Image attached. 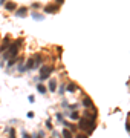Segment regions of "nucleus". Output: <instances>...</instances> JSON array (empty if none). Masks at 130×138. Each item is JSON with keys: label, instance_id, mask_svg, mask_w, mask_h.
<instances>
[{"label": "nucleus", "instance_id": "18", "mask_svg": "<svg viewBox=\"0 0 130 138\" xmlns=\"http://www.w3.org/2000/svg\"><path fill=\"white\" fill-rule=\"evenodd\" d=\"M45 135H43V132H40V133H37V135H34V138H43Z\"/></svg>", "mask_w": 130, "mask_h": 138}, {"label": "nucleus", "instance_id": "12", "mask_svg": "<svg viewBox=\"0 0 130 138\" xmlns=\"http://www.w3.org/2000/svg\"><path fill=\"white\" fill-rule=\"evenodd\" d=\"M69 117H70V120H78V118H80V114H78L77 111H73Z\"/></svg>", "mask_w": 130, "mask_h": 138}, {"label": "nucleus", "instance_id": "4", "mask_svg": "<svg viewBox=\"0 0 130 138\" xmlns=\"http://www.w3.org/2000/svg\"><path fill=\"white\" fill-rule=\"evenodd\" d=\"M60 9V5L58 3H54V5H48L45 8V12H57Z\"/></svg>", "mask_w": 130, "mask_h": 138}, {"label": "nucleus", "instance_id": "23", "mask_svg": "<svg viewBox=\"0 0 130 138\" xmlns=\"http://www.w3.org/2000/svg\"><path fill=\"white\" fill-rule=\"evenodd\" d=\"M63 2H64V0H57V3H60V5H61Z\"/></svg>", "mask_w": 130, "mask_h": 138}, {"label": "nucleus", "instance_id": "22", "mask_svg": "<svg viewBox=\"0 0 130 138\" xmlns=\"http://www.w3.org/2000/svg\"><path fill=\"white\" fill-rule=\"evenodd\" d=\"M46 126H48V129H52V124H51V121H46Z\"/></svg>", "mask_w": 130, "mask_h": 138}, {"label": "nucleus", "instance_id": "21", "mask_svg": "<svg viewBox=\"0 0 130 138\" xmlns=\"http://www.w3.org/2000/svg\"><path fill=\"white\" fill-rule=\"evenodd\" d=\"M125 127H127V132H130V121L125 123Z\"/></svg>", "mask_w": 130, "mask_h": 138}, {"label": "nucleus", "instance_id": "19", "mask_svg": "<svg viewBox=\"0 0 130 138\" xmlns=\"http://www.w3.org/2000/svg\"><path fill=\"white\" fill-rule=\"evenodd\" d=\"M75 138H87V135H83V133H78Z\"/></svg>", "mask_w": 130, "mask_h": 138}, {"label": "nucleus", "instance_id": "1", "mask_svg": "<svg viewBox=\"0 0 130 138\" xmlns=\"http://www.w3.org/2000/svg\"><path fill=\"white\" fill-rule=\"evenodd\" d=\"M22 38H18V40H15L12 45H9V48H8V51L5 52V55H3V58H11V57H17V54H18V51H20V46H22Z\"/></svg>", "mask_w": 130, "mask_h": 138}, {"label": "nucleus", "instance_id": "16", "mask_svg": "<svg viewBox=\"0 0 130 138\" xmlns=\"http://www.w3.org/2000/svg\"><path fill=\"white\" fill-rule=\"evenodd\" d=\"M9 138H15V130L11 127V130H9Z\"/></svg>", "mask_w": 130, "mask_h": 138}, {"label": "nucleus", "instance_id": "5", "mask_svg": "<svg viewBox=\"0 0 130 138\" xmlns=\"http://www.w3.org/2000/svg\"><path fill=\"white\" fill-rule=\"evenodd\" d=\"M9 45H11V42H9V37H6L5 40L2 42V45H0V52H2V51H6V49L9 48Z\"/></svg>", "mask_w": 130, "mask_h": 138}, {"label": "nucleus", "instance_id": "2", "mask_svg": "<svg viewBox=\"0 0 130 138\" xmlns=\"http://www.w3.org/2000/svg\"><path fill=\"white\" fill-rule=\"evenodd\" d=\"M78 127L80 129H86L87 130V133H92V130L95 129V121L94 120H89V118H86V117H83V118H80V124H78Z\"/></svg>", "mask_w": 130, "mask_h": 138}, {"label": "nucleus", "instance_id": "10", "mask_svg": "<svg viewBox=\"0 0 130 138\" xmlns=\"http://www.w3.org/2000/svg\"><path fill=\"white\" fill-rule=\"evenodd\" d=\"M32 68H35V60L34 58H29L28 63H26V69H32Z\"/></svg>", "mask_w": 130, "mask_h": 138}, {"label": "nucleus", "instance_id": "15", "mask_svg": "<svg viewBox=\"0 0 130 138\" xmlns=\"http://www.w3.org/2000/svg\"><path fill=\"white\" fill-rule=\"evenodd\" d=\"M37 89H38L40 94H45V92H46V88H45L43 85H38V86H37Z\"/></svg>", "mask_w": 130, "mask_h": 138}, {"label": "nucleus", "instance_id": "6", "mask_svg": "<svg viewBox=\"0 0 130 138\" xmlns=\"http://www.w3.org/2000/svg\"><path fill=\"white\" fill-rule=\"evenodd\" d=\"M83 106L87 107V109H94V103H92V100H90L89 97H86L84 100H83Z\"/></svg>", "mask_w": 130, "mask_h": 138}, {"label": "nucleus", "instance_id": "7", "mask_svg": "<svg viewBox=\"0 0 130 138\" xmlns=\"http://www.w3.org/2000/svg\"><path fill=\"white\" fill-rule=\"evenodd\" d=\"M49 91L51 92L57 91V80H55V78H51V80H49Z\"/></svg>", "mask_w": 130, "mask_h": 138}, {"label": "nucleus", "instance_id": "13", "mask_svg": "<svg viewBox=\"0 0 130 138\" xmlns=\"http://www.w3.org/2000/svg\"><path fill=\"white\" fill-rule=\"evenodd\" d=\"M75 91H77V85H73V83L67 85V92H75Z\"/></svg>", "mask_w": 130, "mask_h": 138}, {"label": "nucleus", "instance_id": "3", "mask_svg": "<svg viewBox=\"0 0 130 138\" xmlns=\"http://www.w3.org/2000/svg\"><path fill=\"white\" fill-rule=\"evenodd\" d=\"M54 71V68L52 66H41V69H40V80L41 81H45V80H48V77L51 75V72Z\"/></svg>", "mask_w": 130, "mask_h": 138}, {"label": "nucleus", "instance_id": "8", "mask_svg": "<svg viewBox=\"0 0 130 138\" xmlns=\"http://www.w3.org/2000/svg\"><path fill=\"white\" fill-rule=\"evenodd\" d=\"M28 14V8H18L15 12V17H25Z\"/></svg>", "mask_w": 130, "mask_h": 138}, {"label": "nucleus", "instance_id": "17", "mask_svg": "<svg viewBox=\"0 0 130 138\" xmlns=\"http://www.w3.org/2000/svg\"><path fill=\"white\" fill-rule=\"evenodd\" d=\"M32 17H34V18H37V20H41V18H43L40 14H35V12H34V15H32Z\"/></svg>", "mask_w": 130, "mask_h": 138}, {"label": "nucleus", "instance_id": "20", "mask_svg": "<svg viewBox=\"0 0 130 138\" xmlns=\"http://www.w3.org/2000/svg\"><path fill=\"white\" fill-rule=\"evenodd\" d=\"M22 138H31V136H29L26 132H22Z\"/></svg>", "mask_w": 130, "mask_h": 138}, {"label": "nucleus", "instance_id": "14", "mask_svg": "<svg viewBox=\"0 0 130 138\" xmlns=\"http://www.w3.org/2000/svg\"><path fill=\"white\" fill-rule=\"evenodd\" d=\"M18 60H20V58H17V57H12V60H9V63H8V66H14Z\"/></svg>", "mask_w": 130, "mask_h": 138}, {"label": "nucleus", "instance_id": "24", "mask_svg": "<svg viewBox=\"0 0 130 138\" xmlns=\"http://www.w3.org/2000/svg\"><path fill=\"white\" fill-rule=\"evenodd\" d=\"M5 3V0H0V5H3Z\"/></svg>", "mask_w": 130, "mask_h": 138}, {"label": "nucleus", "instance_id": "11", "mask_svg": "<svg viewBox=\"0 0 130 138\" xmlns=\"http://www.w3.org/2000/svg\"><path fill=\"white\" fill-rule=\"evenodd\" d=\"M63 136H64V138H72V132H70L67 127H64V129H63Z\"/></svg>", "mask_w": 130, "mask_h": 138}, {"label": "nucleus", "instance_id": "9", "mask_svg": "<svg viewBox=\"0 0 130 138\" xmlns=\"http://www.w3.org/2000/svg\"><path fill=\"white\" fill-rule=\"evenodd\" d=\"M5 8H6L8 11H15V9H17V5H15L14 2H8V3L5 5Z\"/></svg>", "mask_w": 130, "mask_h": 138}]
</instances>
